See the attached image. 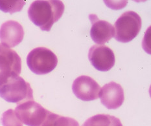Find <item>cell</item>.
Returning a JSON list of instances; mask_svg holds the SVG:
<instances>
[{
  "instance_id": "1",
  "label": "cell",
  "mask_w": 151,
  "mask_h": 126,
  "mask_svg": "<svg viewBox=\"0 0 151 126\" xmlns=\"http://www.w3.org/2000/svg\"><path fill=\"white\" fill-rule=\"evenodd\" d=\"M64 5L58 0H37L31 3L28 16L42 31H50L52 26L59 20L64 11Z\"/></svg>"
},
{
  "instance_id": "2",
  "label": "cell",
  "mask_w": 151,
  "mask_h": 126,
  "mask_svg": "<svg viewBox=\"0 0 151 126\" xmlns=\"http://www.w3.org/2000/svg\"><path fill=\"white\" fill-rule=\"evenodd\" d=\"M0 97L6 102L18 104L34 100L30 84L17 74L0 79Z\"/></svg>"
},
{
  "instance_id": "3",
  "label": "cell",
  "mask_w": 151,
  "mask_h": 126,
  "mask_svg": "<svg viewBox=\"0 0 151 126\" xmlns=\"http://www.w3.org/2000/svg\"><path fill=\"white\" fill-rule=\"evenodd\" d=\"M141 17L134 11L124 12L114 24V37L121 43H128L135 38L142 28Z\"/></svg>"
},
{
  "instance_id": "4",
  "label": "cell",
  "mask_w": 151,
  "mask_h": 126,
  "mask_svg": "<svg viewBox=\"0 0 151 126\" xmlns=\"http://www.w3.org/2000/svg\"><path fill=\"white\" fill-rule=\"evenodd\" d=\"M27 64L33 73L43 75L54 70L58 64V58L50 49L37 47L32 49L28 54Z\"/></svg>"
},
{
  "instance_id": "5",
  "label": "cell",
  "mask_w": 151,
  "mask_h": 126,
  "mask_svg": "<svg viewBox=\"0 0 151 126\" xmlns=\"http://www.w3.org/2000/svg\"><path fill=\"white\" fill-rule=\"evenodd\" d=\"M14 112L22 124L28 126H42L50 111L34 100H28L18 104Z\"/></svg>"
},
{
  "instance_id": "6",
  "label": "cell",
  "mask_w": 151,
  "mask_h": 126,
  "mask_svg": "<svg viewBox=\"0 0 151 126\" xmlns=\"http://www.w3.org/2000/svg\"><path fill=\"white\" fill-rule=\"evenodd\" d=\"M22 59L17 52L0 44V79L13 74L19 75Z\"/></svg>"
},
{
  "instance_id": "7",
  "label": "cell",
  "mask_w": 151,
  "mask_h": 126,
  "mask_svg": "<svg viewBox=\"0 0 151 126\" xmlns=\"http://www.w3.org/2000/svg\"><path fill=\"white\" fill-rule=\"evenodd\" d=\"M91 64L99 71H108L114 67L116 58L113 51L103 45H94L88 52Z\"/></svg>"
},
{
  "instance_id": "8",
  "label": "cell",
  "mask_w": 151,
  "mask_h": 126,
  "mask_svg": "<svg viewBox=\"0 0 151 126\" xmlns=\"http://www.w3.org/2000/svg\"><path fill=\"white\" fill-rule=\"evenodd\" d=\"M72 90L75 97L80 100L88 102L97 100L101 90L100 85L88 76H81L75 79Z\"/></svg>"
},
{
  "instance_id": "9",
  "label": "cell",
  "mask_w": 151,
  "mask_h": 126,
  "mask_svg": "<svg viewBox=\"0 0 151 126\" xmlns=\"http://www.w3.org/2000/svg\"><path fill=\"white\" fill-rule=\"evenodd\" d=\"M99 98L107 109H116L122 105L124 100L123 89L119 84L110 82L102 87Z\"/></svg>"
},
{
  "instance_id": "10",
  "label": "cell",
  "mask_w": 151,
  "mask_h": 126,
  "mask_svg": "<svg viewBox=\"0 0 151 126\" xmlns=\"http://www.w3.org/2000/svg\"><path fill=\"white\" fill-rule=\"evenodd\" d=\"M24 37V28L18 21L9 20L0 28V41L8 47H14L22 42Z\"/></svg>"
},
{
  "instance_id": "11",
  "label": "cell",
  "mask_w": 151,
  "mask_h": 126,
  "mask_svg": "<svg viewBox=\"0 0 151 126\" xmlns=\"http://www.w3.org/2000/svg\"><path fill=\"white\" fill-rule=\"evenodd\" d=\"M89 18L91 23L90 36L95 43L103 45L114 37V27L109 22L99 19L93 14H90Z\"/></svg>"
},
{
  "instance_id": "12",
  "label": "cell",
  "mask_w": 151,
  "mask_h": 126,
  "mask_svg": "<svg viewBox=\"0 0 151 126\" xmlns=\"http://www.w3.org/2000/svg\"><path fill=\"white\" fill-rule=\"evenodd\" d=\"M82 126H123L119 118L109 115L99 114L86 120Z\"/></svg>"
},
{
  "instance_id": "13",
  "label": "cell",
  "mask_w": 151,
  "mask_h": 126,
  "mask_svg": "<svg viewBox=\"0 0 151 126\" xmlns=\"http://www.w3.org/2000/svg\"><path fill=\"white\" fill-rule=\"evenodd\" d=\"M42 126H79V124L73 118L63 117L50 111Z\"/></svg>"
},
{
  "instance_id": "14",
  "label": "cell",
  "mask_w": 151,
  "mask_h": 126,
  "mask_svg": "<svg viewBox=\"0 0 151 126\" xmlns=\"http://www.w3.org/2000/svg\"><path fill=\"white\" fill-rule=\"evenodd\" d=\"M25 4L23 0H12V1H0V10L1 11L13 14L21 11Z\"/></svg>"
},
{
  "instance_id": "15",
  "label": "cell",
  "mask_w": 151,
  "mask_h": 126,
  "mask_svg": "<svg viewBox=\"0 0 151 126\" xmlns=\"http://www.w3.org/2000/svg\"><path fill=\"white\" fill-rule=\"evenodd\" d=\"M1 120L3 126H23L22 122L16 117L12 109H9L3 112Z\"/></svg>"
}]
</instances>
